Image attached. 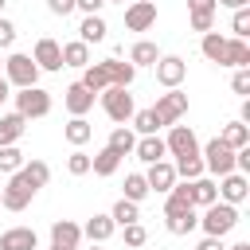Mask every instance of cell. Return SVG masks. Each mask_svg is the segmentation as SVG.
Masks as SVG:
<instances>
[{
    "mask_svg": "<svg viewBox=\"0 0 250 250\" xmlns=\"http://www.w3.org/2000/svg\"><path fill=\"white\" fill-rule=\"evenodd\" d=\"M156 23V0H133L125 8V27L129 31H148Z\"/></svg>",
    "mask_w": 250,
    "mask_h": 250,
    "instance_id": "12",
    "label": "cell"
},
{
    "mask_svg": "<svg viewBox=\"0 0 250 250\" xmlns=\"http://www.w3.org/2000/svg\"><path fill=\"white\" fill-rule=\"evenodd\" d=\"M20 168H23V152H20L16 145H4V148H0V172L12 176V172H20Z\"/></svg>",
    "mask_w": 250,
    "mask_h": 250,
    "instance_id": "39",
    "label": "cell"
},
{
    "mask_svg": "<svg viewBox=\"0 0 250 250\" xmlns=\"http://www.w3.org/2000/svg\"><path fill=\"white\" fill-rule=\"evenodd\" d=\"M98 102H102L105 117H109V121H117V125L133 121V113H137V105H133V94H129V90H121V86H105V90L98 94Z\"/></svg>",
    "mask_w": 250,
    "mask_h": 250,
    "instance_id": "3",
    "label": "cell"
},
{
    "mask_svg": "<svg viewBox=\"0 0 250 250\" xmlns=\"http://www.w3.org/2000/svg\"><path fill=\"white\" fill-rule=\"evenodd\" d=\"M133 145H137V133H133L129 125H117V129L109 133V141H105V148H113L117 156H129V152H133Z\"/></svg>",
    "mask_w": 250,
    "mask_h": 250,
    "instance_id": "30",
    "label": "cell"
},
{
    "mask_svg": "<svg viewBox=\"0 0 250 250\" xmlns=\"http://www.w3.org/2000/svg\"><path fill=\"white\" fill-rule=\"evenodd\" d=\"M4 78H8L12 90H27V86H39V66L31 62V55L12 51V55L4 59Z\"/></svg>",
    "mask_w": 250,
    "mask_h": 250,
    "instance_id": "2",
    "label": "cell"
},
{
    "mask_svg": "<svg viewBox=\"0 0 250 250\" xmlns=\"http://www.w3.org/2000/svg\"><path fill=\"white\" fill-rule=\"evenodd\" d=\"M133 156H137L141 164H156V160H164V156H168V148H164V137H137V145H133Z\"/></svg>",
    "mask_w": 250,
    "mask_h": 250,
    "instance_id": "18",
    "label": "cell"
},
{
    "mask_svg": "<svg viewBox=\"0 0 250 250\" xmlns=\"http://www.w3.org/2000/svg\"><path fill=\"white\" fill-rule=\"evenodd\" d=\"M223 43H227V35H219V31H207V35H203V43H199L203 59H207V62H219V55H223Z\"/></svg>",
    "mask_w": 250,
    "mask_h": 250,
    "instance_id": "38",
    "label": "cell"
},
{
    "mask_svg": "<svg viewBox=\"0 0 250 250\" xmlns=\"http://www.w3.org/2000/svg\"><path fill=\"white\" fill-rule=\"evenodd\" d=\"M145 195H148L145 172H129V176H125V195H121V199H129V203H141Z\"/></svg>",
    "mask_w": 250,
    "mask_h": 250,
    "instance_id": "37",
    "label": "cell"
},
{
    "mask_svg": "<svg viewBox=\"0 0 250 250\" xmlns=\"http://www.w3.org/2000/svg\"><path fill=\"white\" fill-rule=\"evenodd\" d=\"M12 43H16V23H12V20H4V16H0V51H8V47H12Z\"/></svg>",
    "mask_w": 250,
    "mask_h": 250,
    "instance_id": "44",
    "label": "cell"
},
{
    "mask_svg": "<svg viewBox=\"0 0 250 250\" xmlns=\"http://www.w3.org/2000/svg\"><path fill=\"white\" fill-rule=\"evenodd\" d=\"M62 66H90V47L82 43V39H70V43H62Z\"/></svg>",
    "mask_w": 250,
    "mask_h": 250,
    "instance_id": "29",
    "label": "cell"
},
{
    "mask_svg": "<svg viewBox=\"0 0 250 250\" xmlns=\"http://www.w3.org/2000/svg\"><path fill=\"white\" fill-rule=\"evenodd\" d=\"M113 230H117V227H113V219H109V215H94V219L82 227V238H90V242H98V246H102Z\"/></svg>",
    "mask_w": 250,
    "mask_h": 250,
    "instance_id": "27",
    "label": "cell"
},
{
    "mask_svg": "<svg viewBox=\"0 0 250 250\" xmlns=\"http://www.w3.org/2000/svg\"><path fill=\"white\" fill-rule=\"evenodd\" d=\"M199 160H203V172H211V176H230L234 172V148H227L219 137H211L199 148Z\"/></svg>",
    "mask_w": 250,
    "mask_h": 250,
    "instance_id": "5",
    "label": "cell"
},
{
    "mask_svg": "<svg viewBox=\"0 0 250 250\" xmlns=\"http://www.w3.org/2000/svg\"><path fill=\"white\" fill-rule=\"evenodd\" d=\"M16 113L23 121H35V117H47L51 113V94L43 86H27V90H16Z\"/></svg>",
    "mask_w": 250,
    "mask_h": 250,
    "instance_id": "4",
    "label": "cell"
},
{
    "mask_svg": "<svg viewBox=\"0 0 250 250\" xmlns=\"http://www.w3.org/2000/svg\"><path fill=\"white\" fill-rule=\"evenodd\" d=\"M152 113L160 117V125H180V117L188 113V94L184 90H164L152 105Z\"/></svg>",
    "mask_w": 250,
    "mask_h": 250,
    "instance_id": "8",
    "label": "cell"
},
{
    "mask_svg": "<svg viewBox=\"0 0 250 250\" xmlns=\"http://www.w3.org/2000/svg\"><path fill=\"white\" fill-rule=\"evenodd\" d=\"M47 250H78V246H59V242H51Z\"/></svg>",
    "mask_w": 250,
    "mask_h": 250,
    "instance_id": "53",
    "label": "cell"
},
{
    "mask_svg": "<svg viewBox=\"0 0 250 250\" xmlns=\"http://www.w3.org/2000/svg\"><path fill=\"white\" fill-rule=\"evenodd\" d=\"M31 62H35L39 70H62V43H59V39H51V35L35 39Z\"/></svg>",
    "mask_w": 250,
    "mask_h": 250,
    "instance_id": "10",
    "label": "cell"
},
{
    "mask_svg": "<svg viewBox=\"0 0 250 250\" xmlns=\"http://www.w3.org/2000/svg\"><path fill=\"white\" fill-rule=\"evenodd\" d=\"M105 4H125V0H105Z\"/></svg>",
    "mask_w": 250,
    "mask_h": 250,
    "instance_id": "54",
    "label": "cell"
},
{
    "mask_svg": "<svg viewBox=\"0 0 250 250\" xmlns=\"http://www.w3.org/2000/svg\"><path fill=\"white\" fill-rule=\"evenodd\" d=\"M125 230V246H145L148 242V230L141 227V223H129V227H121Z\"/></svg>",
    "mask_w": 250,
    "mask_h": 250,
    "instance_id": "43",
    "label": "cell"
},
{
    "mask_svg": "<svg viewBox=\"0 0 250 250\" xmlns=\"http://www.w3.org/2000/svg\"><path fill=\"white\" fill-rule=\"evenodd\" d=\"M172 168H176V180H199L203 176V160L199 156H180V160H172Z\"/></svg>",
    "mask_w": 250,
    "mask_h": 250,
    "instance_id": "36",
    "label": "cell"
},
{
    "mask_svg": "<svg viewBox=\"0 0 250 250\" xmlns=\"http://www.w3.org/2000/svg\"><path fill=\"white\" fill-rule=\"evenodd\" d=\"M51 242H59V246H78V242H82V227L70 223V219H55V223H51Z\"/></svg>",
    "mask_w": 250,
    "mask_h": 250,
    "instance_id": "23",
    "label": "cell"
},
{
    "mask_svg": "<svg viewBox=\"0 0 250 250\" xmlns=\"http://www.w3.org/2000/svg\"><path fill=\"white\" fill-rule=\"evenodd\" d=\"M191 207V184L188 180H176L168 188V199H164V215H176V211H188Z\"/></svg>",
    "mask_w": 250,
    "mask_h": 250,
    "instance_id": "19",
    "label": "cell"
},
{
    "mask_svg": "<svg viewBox=\"0 0 250 250\" xmlns=\"http://www.w3.org/2000/svg\"><path fill=\"white\" fill-rule=\"evenodd\" d=\"M62 105L70 109V117H86V113L94 109V94H90L82 82H70V86L62 90Z\"/></svg>",
    "mask_w": 250,
    "mask_h": 250,
    "instance_id": "13",
    "label": "cell"
},
{
    "mask_svg": "<svg viewBox=\"0 0 250 250\" xmlns=\"http://www.w3.org/2000/svg\"><path fill=\"white\" fill-rule=\"evenodd\" d=\"M105 31H109V27H105V20H102V16H86V20L78 23V39H82L86 47H90V43H102V39H105Z\"/></svg>",
    "mask_w": 250,
    "mask_h": 250,
    "instance_id": "28",
    "label": "cell"
},
{
    "mask_svg": "<svg viewBox=\"0 0 250 250\" xmlns=\"http://www.w3.org/2000/svg\"><path fill=\"white\" fill-rule=\"evenodd\" d=\"M66 172H70V176H86V172H90V152L74 148V152L66 156Z\"/></svg>",
    "mask_w": 250,
    "mask_h": 250,
    "instance_id": "41",
    "label": "cell"
},
{
    "mask_svg": "<svg viewBox=\"0 0 250 250\" xmlns=\"http://www.w3.org/2000/svg\"><path fill=\"white\" fill-rule=\"evenodd\" d=\"M23 129H27V121L12 109V113H0V148L4 145H16L20 137H23Z\"/></svg>",
    "mask_w": 250,
    "mask_h": 250,
    "instance_id": "24",
    "label": "cell"
},
{
    "mask_svg": "<svg viewBox=\"0 0 250 250\" xmlns=\"http://www.w3.org/2000/svg\"><path fill=\"white\" fill-rule=\"evenodd\" d=\"M74 8H82L86 16H98V12L105 8V0H74Z\"/></svg>",
    "mask_w": 250,
    "mask_h": 250,
    "instance_id": "48",
    "label": "cell"
},
{
    "mask_svg": "<svg viewBox=\"0 0 250 250\" xmlns=\"http://www.w3.org/2000/svg\"><path fill=\"white\" fill-rule=\"evenodd\" d=\"M219 141H223L227 148H234V152H238V148H246V145H250V125H246V121H227V125H223V133H219Z\"/></svg>",
    "mask_w": 250,
    "mask_h": 250,
    "instance_id": "20",
    "label": "cell"
},
{
    "mask_svg": "<svg viewBox=\"0 0 250 250\" xmlns=\"http://www.w3.org/2000/svg\"><path fill=\"white\" fill-rule=\"evenodd\" d=\"M215 4H223V8H230V12H238V8H250V0H215Z\"/></svg>",
    "mask_w": 250,
    "mask_h": 250,
    "instance_id": "50",
    "label": "cell"
},
{
    "mask_svg": "<svg viewBox=\"0 0 250 250\" xmlns=\"http://www.w3.org/2000/svg\"><path fill=\"white\" fill-rule=\"evenodd\" d=\"M219 199L223 203H230V207H238V203H246V195H250V180L242 176V172H230V176H219Z\"/></svg>",
    "mask_w": 250,
    "mask_h": 250,
    "instance_id": "11",
    "label": "cell"
},
{
    "mask_svg": "<svg viewBox=\"0 0 250 250\" xmlns=\"http://www.w3.org/2000/svg\"><path fill=\"white\" fill-rule=\"evenodd\" d=\"M234 227H238V207H230V203H223V199H215V203L203 207V215H199V230H203L207 238H227Z\"/></svg>",
    "mask_w": 250,
    "mask_h": 250,
    "instance_id": "1",
    "label": "cell"
},
{
    "mask_svg": "<svg viewBox=\"0 0 250 250\" xmlns=\"http://www.w3.org/2000/svg\"><path fill=\"white\" fill-rule=\"evenodd\" d=\"M191 184V207H211L219 199V188L211 176H199V180H188Z\"/></svg>",
    "mask_w": 250,
    "mask_h": 250,
    "instance_id": "21",
    "label": "cell"
},
{
    "mask_svg": "<svg viewBox=\"0 0 250 250\" xmlns=\"http://www.w3.org/2000/svg\"><path fill=\"white\" fill-rule=\"evenodd\" d=\"M156 129H160V117L152 113V105L133 113V133H141V137H156Z\"/></svg>",
    "mask_w": 250,
    "mask_h": 250,
    "instance_id": "35",
    "label": "cell"
},
{
    "mask_svg": "<svg viewBox=\"0 0 250 250\" xmlns=\"http://www.w3.org/2000/svg\"><path fill=\"white\" fill-rule=\"evenodd\" d=\"M152 70H156V82H160L164 90H180V82L188 78V62H184L180 55H160Z\"/></svg>",
    "mask_w": 250,
    "mask_h": 250,
    "instance_id": "9",
    "label": "cell"
},
{
    "mask_svg": "<svg viewBox=\"0 0 250 250\" xmlns=\"http://www.w3.org/2000/svg\"><path fill=\"white\" fill-rule=\"evenodd\" d=\"M90 250H102V246H98V242H94V246H90Z\"/></svg>",
    "mask_w": 250,
    "mask_h": 250,
    "instance_id": "56",
    "label": "cell"
},
{
    "mask_svg": "<svg viewBox=\"0 0 250 250\" xmlns=\"http://www.w3.org/2000/svg\"><path fill=\"white\" fill-rule=\"evenodd\" d=\"M39 246V234L31 227H8L0 234V250H35Z\"/></svg>",
    "mask_w": 250,
    "mask_h": 250,
    "instance_id": "15",
    "label": "cell"
},
{
    "mask_svg": "<svg viewBox=\"0 0 250 250\" xmlns=\"http://www.w3.org/2000/svg\"><path fill=\"white\" fill-rule=\"evenodd\" d=\"M62 137H66V141H70L74 148H82V145H86V141L94 137V125H90L86 117H70V121L62 125Z\"/></svg>",
    "mask_w": 250,
    "mask_h": 250,
    "instance_id": "26",
    "label": "cell"
},
{
    "mask_svg": "<svg viewBox=\"0 0 250 250\" xmlns=\"http://www.w3.org/2000/svg\"><path fill=\"white\" fill-rule=\"evenodd\" d=\"M156 59H160V47H156L152 39H137V43L129 47V62H133V66H156Z\"/></svg>",
    "mask_w": 250,
    "mask_h": 250,
    "instance_id": "25",
    "label": "cell"
},
{
    "mask_svg": "<svg viewBox=\"0 0 250 250\" xmlns=\"http://www.w3.org/2000/svg\"><path fill=\"white\" fill-rule=\"evenodd\" d=\"M230 90H234L238 98H246V94H250V66H238V70H234V78H230Z\"/></svg>",
    "mask_w": 250,
    "mask_h": 250,
    "instance_id": "42",
    "label": "cell"
},
{
    "mask_svg": "<svg viewBox=\"0 0 250 250\" xmlns=\"http://www.w3.org/2000/svg\"><path fill=\"white\" fill-rule=\"evenodd\" d=\"M113 227H129V223H141V203H129V199H117L113 211H109Z\"/></svg>",
    "mask_w": 250,
    "mask_h": 250,
    "instance_id": "33",
    "label": "cell"
},
{
    "mask_svg": "<svg viewBox=\"0 0 250 250\" xmlns=\"http://www.w3.org/2000/svg\"><path fill=\"white\" fill-rule=\"evenodd\" d=\"M219 66H250V43L246 39H227L223 43V55H219Z\"/></svg>",
    "mask_w": 250,
    "mask_h": 250,
    "instance_id": "17",
    "label": "cell"
},
{
    "mask_svg": "<svg viewBox=\"0 0 250 250\" xmlns=\"http://www.w3.org/2000/svg\"><path fill=\"white\" fill-rule=\"evenodd\" d=\"M188 12H191V16H199V12H211V16H215L219 4H215V0H188Z\"/></svg>",
    "mask_w": 250,
    "mask_h": 250,
    "instance_id": "46",
    "label": "cell"
},
{
    "mask_svg": "<svg viewBox=\"0 0 250 250\" xmlns=\"http://www.w3.org/2000/svg\"><path fill=\"white\" fill-rule=\"evenodd\" d=\"M195 250H227V246H223V238H207V234H203V242H199Z\"/></svg>",
    "mask_w": 250,
    "mask_h": 250,
    "instance_id": "49",
    "label": "cell"
},
{
    "mask_svg": "<svg viewBox=\"0 0 250 250\" xmlns=\"http://www.w3.org/2000/svg\"><path fill=\"white\" fill-rule=\"evenodd\" d=\"M230 31H234L230 39H246V35H250V8H238V12L230 16Z\"/></svg>",
    "mask_w": 250,
    "mask_h": 250,
    "instance_id": "40",
    "label": "cell"
},
{
    "mask_svg": "<svg viewBox=\"0 0 250 250\" xmlns=\"http://www.w3.org/2000/svg\"><path fill=\"white\" fill-rule=\"evenodd\" d=\"M102 70H105L109 86H121V90H129L133 78H137V66L133 62H121V59H102Z\"/></svg>",
    "mask_w": 250,
    "mask_h": 250,
    "instance_id": "16",
    "label": "cell"
},
{
    "mask_svg": "<svg viewBox=\"0 0 250 250\" xmlns=\"http://www.w3.org/2000/svg\"><path fill=\"white\" fill-rule=\"evenodd\" d=\"M211 27H215V16H211V12H199V16H191V31H203V35H207Z\"/></svg>",
    "mask_w": 250,
    "mask_h": 250,
    "instance_id": "45",
    "label": "cell"
},
{
    "mask_svg": "<svg viewBox=\"0 0 250 250\" xmlns=\"http://www.w3.org/2000/svg\"><path fill=\"white\" fill-rule=\"evenodd\" d=\"M164 227H168V234H191V230L199 227V211H195V207H188V211L164 215Z\"/></svg>",
    "mask_w": 250,
    "mask_h": 250,
    "instance_id": "22",
    "label": "cell"
},
{
    "mask_svg": "<svg viewBox=\"0 0 250 250\" xmlns=\"http://www.w3.org/2000/svg\"><path fill=\"white\" fill-rule=\"evenodd\" d=\"M31 199H35V188L23 180V172H12L8 184L0 188V203H4V211H23Z\"/></svg>",
    "mask_w": 250,
    "mask_h": 250,
    "instance_id": "6",
    "label": "cell"
},
{
    "mask_svg": "<svg viewBox=\"0 0 250 250\" xmlns=\"http://www.w3.org/2000/svg\"><path fill=\"white\" fill-rule=\"evenodd\" d=\"M0 12H4V0H0Z\"/></svg>",
    "mask_w": 250,
    "mask_h": 250,
    "instance_id": "57",
    "label": "cell"
},
{
    "mask_svg": "<svg viewBox=\"0 0 250 250\" xmlns=\"http://www.w3.org/2000/svg\"><path fill=\"white\" fill-rule=\"evenodd\" d=\"M117 168H121V156H117L113 148H102V152L90 156V172H94V176H113Z\"/></svg>",
    "mask_w": 250,
    "mask_h": 250,
    "instance_id": "31",
    "label": "cell"
},
{
    "mask_svg": "<svg viewBox=\"0 0 250 250\" xmlns=\"http://www.w3.org/2000/svg\"><path fill=\"white\" fill-rule=\"evenodd\" d=\"M164 148L168 156H199V137L191 125H168V137H164Z\"/></svg>",
    "mask_w": 250,
    "mask_h": 250,
    "instance_id": "7",
    "label": "cell"
},
{
    "mask_svg": "<svg viewBox=\"0 0 250 250\" xmlns=\"http://www.w3.org/2000/svg\"><path fill=\"white\" fill-rule=\"evenodd\" d=\"M20 172H23V180H27L35 191H39V188L51 180V168H47V160H23V168H20Z\"/></svg>",
    "mask_w": 250,
    "mask_h": 250,
    "instance_id": "34",
    "label": "cell"
},
{
    "mask_svg": "<svg viewBox=\"0 0 250 250\" xmlns=\"http://www.w3.org/2000/svg\"><path fill=\"white\" fill-rule=\"evenodd\" d=\"M145 184H148V191H164V195H168V188L176 184V168H172V160H156V164H148Z\"/></svg>",
    "mask_w": 250,
    "mask_h": 250,
    "instance_id": "14",
    "label": "cell"
},
{
    "mask_svg": "<svg viewBox=\"0 0 250 250\" xmlns=\"http://www.w3.org/2000/svg\"><path fill=\"white\" fill-rule=\"evenodd\" d=\"M0 70H4V51H0Z\"/></svg>",
    "mask_w": 250,
    "mask_h": 250,
    "instance_id": "55",
    "label": "cell"
},
{
    "mask_svg": "<svg viewBox=\"0 0 250 250\" xmlns=\"http://www.w3.org/2000/svg\"><path fill=\"white\" fill-rule=\"evenodd\" d=\"M78 82H82V86H86V90H90L94 98H98V94H102V90L109 86V78H105L102 62H90V66H82V78H78Z\"/></svg>",
    "mask_w": 250,
    "mask_h": 250,
    "instance_id": "32",
    "label": "cell"
},
{
    "mask_svg": "<svg viewBox=\"0 0 250 250\" xmlns=\"http://www.w3.org/2000/svg\"><path fill=\"white\" fill-rule=\"evenodd\" d=\"M227 250H250V242H234V246H227Z\"/></svg>",
    "mask_w": 250,
    "mask_h": 250,
    "instance_id": "52",
    "label": "cell"
},
{
    "mask_svg": "<svg viewBox=\"0 0 250 250\" xmlns=\"http://www.w3.org/2000/svg\"><path fill=\"white\" fill-rule=\"evenodd\" d=\"M0 207H4V203H0Z\"/></svg>",
    "mask_w": 250,
    "mask_h": 250,
    "instance_id": "58",
    "label": "cell"
},
{
    "mask_svg": "<svg viewBox=\"0 0 250 250\" xmlns=\"http://www.w3.org/2000/svg\"><path fill=\"white\" fill-rule=\"evenodd\" d=\"M47 12L51 16H70L74 12V0H47Z\"/></svg>",
    "mask_w": 250,
    "mask_h": 250,
    "instance_id": "47",
    "label": "cell"
},
{
    "mask_svg": "<svg viewBox=\"0 0 250 250\" xmlns=\"http://www.w3.org/2000/svg\"><path fill=\"white\" fill-rule=\"evenodd\" d=\"M8 98H12V86H8V78H4V74H0V105H4V102H8Z\"/></svg>",
    "mask_w": 250,
    "mask_h": 250,
    "instance_id": "51",
    "label": "cell"
}]
</instances>
